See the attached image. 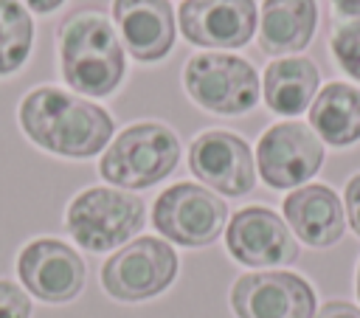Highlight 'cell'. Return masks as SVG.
Returning <instances> with one entry per match:
<instances>
[{"label": "cell", "instance_id": "obj_3", "mask_svg": "<svg viewBox=\"0 0 360 318\" xmlns=\"http://www.w3.org/2000/svg\"><path fill=\"white\" fill-rule=\"evenodd\" d=\"M180 163V138L160 121H138L121 129L98 160V174L124 191L166 180Z\"/></svg>", "mask_w": 360, "mask_h": 318}, {"label": "cell", "instance_id": "obj_22", "mask_svg": "<svg viewBox=\"0 0 360 318\" xmlns=\"http://www.w3.org/2000/svg\"><path fill=\"white\" fill-rule=\"evenodd\" d=\"M343 211H346L349 228L360 236V172L346 180V189H343Z\"/></svg>", "mask_w": 360, "mask_h": 318}, {"label": "cell", "instance_id": "obj_1", "mask_svg": "<svg viewBox=\"0 0 360 318\" xmlns=\"http://www.w3.org/2000/svg\"><path fill=\"white\" fill-rule=\"evenodd\" d=\"M17 121L31 144L73 160H84L107 149L115 132V121L101 104L53 84L28 90L17 107Z\"/></svg>", "mask_w": 360, "mask_h": 318}, {"label": "cell", "instance_id": "obj_18", "mask_svg": "<svg viewBox=\"0 0 360 318\" xmlns=\"http://www.w3.org/2000/svg\"><path fill=\"white\" fill-rule=\"evenodd\" d=\"M309 127L326 146H354L360 141V87L349 82L323 84L309 104Z\"/></svg>", "mask_w": 360, "mask_h": 318}, {"label": "cell", "instance_id": "obj_5", "mask_svg": "<svg viewBox=\"0 0 360 318\" xmlns=\"http://www.w3.org/2000/svg\"><path fill=\"white\" fill-rule=\"evenodd\" d=\"M188 98L217 115H242L259 104L262 79L256 68L236 53H194L183 68Z\"/></svg>", "mask_w": 360, "mask_h": 318}, {"label": "cell", "instance_id": "obj_15", "mask_svg": "<svg viewBox=\"0 0 360 318\" xmlns=\"http://www.w3.org/2000/svg\"><path fill=\"white\" fill-rule=\"evenodd\" d=\"M281 211L292 236L307 248H332L346 234L343 200L326 183H307L292 189L284 197Z\"/></svg>", "mask_w": 360, "mask_h": 318}, {"label": "cell", "instance_id": "obj_21", "mask_svg": "<svg viewBox=\"0 0 360 318\" xmlns=\"http://www.w3.org/2000/svg\"><path fill=\"white\" fill-rule=\"evenodd\" d=\"M0 318H31V295L8 279H0Z\"/></svg>", "mask_w": 360, "mask_h": 318}, {"label": "cell", "instance_id": "obj_26", "mask_svg": "<svg viewBox=\"0 0 360 318\" xmlns=\"http://www.w3.org/2000/svg\"><path fill=\"white\" fill-rule=\"evenodd\" d=\"M354 293H357V301H360V262H357V273H354Z\"/></svg>", "mask_w": 360, "mask_h": 318}, {"label": "cell", "instance_id": "obj_16", "mask_svg": "<svg viewBox=\"0 0 360 318\" xmlns=\"http://www.w3.org/2000/svg\"><path fill=\"white\" fill-rule=\"evenodd\" d=\"M318 28V0H262L259 8V48L264 53L295 56Z\"/></svg>", "mask_w": 360, "mask_h": 318}, {"label": "cell", "instance_id": "obj_4", "mask_svg": "<svg viewBox=\"0 0 360 318\" xmlns=\"http://www.w3.org/2000/svg\"><path fill=\"white\" fill-rule=\"evenodd\" d=\"M143 222V200L135 191H124L115 186L82 189L65 211V228L70 239L90 253L118 250L121 245L135 239V234H141Z\"/></svg>", "mask_w": 360, "mask_h": 318}, {"label": "cell", "instance_id": "obj_6", "mask_svg": "<svg viewBox=\"0 0 360 318\" xmlns=\"http://www.w3.org/2000/svg\"><path fill=\"white\" fill-rule=\"evenodd\" d=\"M180 259L160 236H135L101 265V287L110 298L124 304L149 301L172 287Z\"/></svg>", "mask_w": 360, "mask_h": 318}, {"label": "cell", "instance_id": "obj_17", "mask_svg": "<svg viewBox=\"0 0 360 318\" xmlns=\"http://www.w3.org/2000/svg\"><path fill=\"white\" fill-rule=\"evenodd\" d=\"M321 70L309 56H278L262 73V101L276 115H301L318 96Z\"/></svg>", "mask_w": 360, "mask_h": 318}, {"label": "cell", "instance_id": "obj_9", "mask_svg": "<svg viewBox=\"0 0 360 318\" xmlns=\"http://www.w3.org/2000/svg\"><path fill=\"white\" fill-rule=\"evenodd\" d=\"M236 318H315V287L292 270L242 273L228 293Z\"/></svg>", "mask_w": 360, "mask_h": 318}, {"label": "cell", "instance_id": "obj_12", "mask_svg": "<svg viewBox=\"0 0 360 318\" xmlns=\"http://www.w3.org/2000/svg\"><path fill=\"white\" fill-rule=\"evenodd\" d=\"M225 248L233 262L256 270L284 267L298 259V239L281 214L267 205H245L225 225Z\"/></svg>", "mask_w": 360, "mask_h": 318}, {"label": "cell", "instance_id": "obj_24", "mask_svg": "<svg viewBox=\"0 0 360 318\" xmlns=\"http://www.w3.org/2000/svg\"><path fill=\"white\" fill-rule=\"evenodd\" d=\"M332 14L343 23V20H360V0H329Z\"/></svg>", "mask_w": 360, "mask_h": 318}, {"label": "cell", "instance_id": "obj_14", "mask_svg": "<svg viewBox=\"0 0 360 318\" xmlns=\"http://www.w3.org/2000/svg\"><path fill=\"white\" fill-rule=\"evenodd\" d=\"M121 45L138 62H160L177 37V14L169 0H112Z\"/></svg>", "mask_w": 360, "mask_h": 318}, {"label": "cell", "instance_id": "obj_13", "mask_svg": "<svg viewBox=\"0 0 360 318\" xmlns=\"http://www.w3.org/2000/svg\"><path fill=\"white\" fill-rule=\"evenodd\" d=\"M177 20L180 34L191 45L228 51L253 39L259 28V6L256 0H183Z\"/></svg>", "mask_w": 360, "mask_h": 318}, {"label": "cell", "instance_id": "obj_25", "mask_svg": "<svg viewBox=\"0 0 360 318\" xmlns=\"http://www.w3.org/2000/svg\"><path fill=\"white\" fill-rule=\"evenodd\" d=\"M25 8H31V11H39V14H51V11H56L65 0H20Z\"/></svg>", "mask_w": 360, "mask_h": 318}, {"label": "cell", "instance_id": "obj_11", "mask_svg": "<svg viewBox=\"0 0 360 318\" xmlns=\"http://www.w3.org/2000/svg\"><path fill=\"white\" fill-rule=\"evenodd\" d=\"M188 169L200 186L225 197H245L256 186L250 144L231 129H205L188 144Z\"/></svg>", "mask_w": 360, "mask_h": 318}, {"label": "cell", "instance_id": "obj_2", "mask_svg": "<svg viewBox=\"0 0 360 318\" xmlns=\"http://www.w3.org/2000/svg\"><path fill=\"white\" fill-rule=\"evenodd\" d=\"M59 70L79 96L101 98L118 90L127 62L112 23L96 11H79L59 28Z\"/></svg>", "mask_w": 360, "mask_h": 318}, {"label": "cell", "instance_id": "obj_10", "mask_svg": "<svg viewBox=\"0 0 360 318\" xmlns=\"http://www.w3.org/2000/svg\"><path fill=\"white\" fill-rule=\"evenodd\" d=\"M17 276L28 295L45 304H68L82 293L87 267L79 250L68 242L56 236H37L20 248Z\"/></svg>", "mask_w": 360, "mask_h": 318}, {"label": "cell", "instance_id": "obj_20", "mask_svg": "<svg viewBox=\"0 0 360 318\" xmlns=\"http://www.w3.org/2000/svg\"><path fill=\"white\" fill-rule=\"evenodd\" d=\"M329 51H332L338 68L349 79L360 82V20L338 23L329 37Z\"/></svg>", "mask_w": 360, "mask_h": 318}, {"label": "cell", "instance_id": "obj_7", "mask_svg": "<svg viewBox=\"0 0 360 318\" xmlns=\"http://www.w3.org/2000/svg\"><path fill=\"white\" fill-rule=\"evenodd\" d=\"M155 231L180 248H205L225 234L228 205L211 189L180 180L158 194L152 203Z\"/></svg>", "mask_w": 360, "mask_h": 318}, {"label": "cell", "instance_id": "obj_19", "mask_svg": "<svg viewBox=\"0 0 360 318\" xmlns=\"http://www.w3.org/2000/svg\"><path fill=\"white\" fill-rule=\"evenodd\" d=\"M34 45V20L20 0H0V76L17 73Z\"/></svg>", "mask_w": 360, "mask_h": 318}, {"label": "cell", "instance_id": "obj_8", "mask_svg": "<svg viewBox=\"0 0 360 318\" xmlns=\"http://www.w3.org/2000/svg\"><path fill=\"white\" fill-rule=\"evenodd\" d=\"M256 172L270 189H298L312 180L326 158L323 141L304 121H278L259 135Z\"/></svg>", "mask_w": 360, "mask_h": 318}, {"label": "cell", "instance_id": "obj_23", "mask_svg": "<svg viewBox=\"0 0 360 318\" xmlns=\"http://www.w3.org/2000/svg\"><path fill=\"white\" fill-rule=\"evenodd\" d=\"M315 318H360V307L335 298V301H326V304L315 312Z\"/></svg>", "mask_w": 360, "mask_h": 318}]
</instances>
